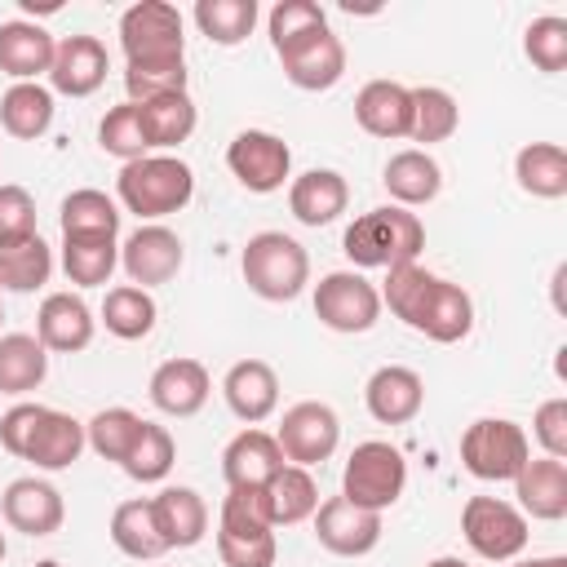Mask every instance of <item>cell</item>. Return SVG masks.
I'll return each instance as SVG.
<instances>
[{
    "label": "cell",
    "instance_id": "2e32d148",
    "mask_svg": "<svg viewBox=\"0 0 567 567\" xmlns=\"http://www.w3.org/2000/svg\"><path fill=\"white\" fill-rule=\"evenodd\" d=\"M106 71H111V58H106V44L97 35H66L53 49L49 84H53V93L89 97L106 84Z\"/></svg>",
    "mask_w": 567,
    "mask_h": 567
},
{
    "label": "cell",
    "instance_id": "484cf974",
    "mask_svg": "<svg viewBox=\"0 0 567 567\" xmlns=\"http://www.w3.org/2000/svg\"><path fill=\"white\" fill-rule=\"evenodd\" d=\"M137 106V120H142V137H146V151L151 155H168L173 146H182L195 124H199V111L190 102V93H164V97H146V102H133Z\"/></svg>",
    "mask_w": 567,
    "mask_h": 567
},
{
    "label": "cell",
    "instance_id": "d6986e66",
    "mask_svg": "<svg viewBox=\"0 0 567 567\" xmlns=\"http://www.w3.org/2000/svg\"><path fill=\"white\" fill-rule=\"evenodd\" d=\"M53 49H58V40L40 22H31V18L0 22V71L13 75V84H35L40 75H49Z\"/></svg>",
    "mask_w": 567,
    "mask_h": 567
},
{
    "label": "cell",
    "instance_id": "7402d4cb",
    "mask_svg": "<svg viewBox=\"0 0 567 567\" xmlns=\"http://www.w3.org/2000/svg\"><path fill=\"white\" fill-rule=\"evenodd\" d=\"M363 403H368L372 421H381V425H408L421 412V403H425V381L412 368H403V363H385V368H377L368 377Z\"/></svg>",
    "mask_w": 567,
    "mask_h": 567
},
{
    "label": "cell",
    "instance_id": "f546056e",
    "mask_svg": "<svg viewBox=\"0 0 567 567\" xmlns=\"http://www.w3.org/2000/svg\"><path fill=\"white\" fill-rule=\"evenodd\" d=\"M151 505H155V523H159V536L168 549H190L204 540L208 505L195 487H164L151 496Z\"/></svg>",
    "mask_w": 567,
    "mask_h": 567
},
{
    "label": "cell",
    "instance_id": "f907efd6",
    "mask_svg": "<svg viewBox=\"0 0 567 567\" xmlns=\"http://www.w3.org/2000/svg\"><path fill=\"white\" fill-rule=\"evenodd\" d=\"M532 439L545 447V456L563 461L567 456V399H545L532 416Z\"/></svg>",
    "mask_w": 567,
    "mask_h": 567
},
{
    "label": "cell",
    "instance_id": "7a4b0ae2",
    "mask_svg": "<svg viewBox=\"0 0 567 567\" xmlns=\"http://www.w3.org/2000/svg\"><path fill=\"white\" fill-rule=\"evenodd\" d=\"M341 248L359 270H394V266H408L421 257L425 226L416 213H408L399 204H381V208L359 213L346 226Z\"/></svg>",
    "mask_w": 567,
    "mask_h": 567
},
{
    "label": "cell",
    "instance_id": "cb8c5ba5",
    "mask_svg": "<svg viewBox=\"0 0 567 567\" xmlns=\"http://www.w3.org/2000/svg\"><path fill=\"white\" fill-rule=\"evenodd\" d=\"M346 204H350V186L337 168H310V173L288 182V208L301 226L319 230V226L337 221L346 213Z\"/></svg>",
    "mask_w": 567,
    "mask_h": 567
},
{
    "label": "cell",
    "instance_id": "ab89813d",
    "mask_svg": "<svg viewBox=\"0 0 567 567\" xmlns=\"http://www.w3.org/2000/svg\"><path fill=\"white\" fill-rule=\"evenodd\" d=\"M456 124H461V106H456V97L447 89H439V84L412 89V133H408L412 142H425V146L447 142L456 133Z\"/></svg>",
    "mask_w": 567,
    "mask_h": 567
},
{
    "label": "cell",
    "instance_id": "6da1fadb",
    "mask_svg": "<svg viewBox=\"0 0 567 567\" xmlns=\"http://www.w3.org/2000/svg\"><path fill=\"white\" fill-rule=\"evenodd\" d=\"M377 292H381V306H390L394 319H403L412 332H421V337H430L439 346L465 341L470 328H474L470 292L461 284L443 279V275H430L416 261L385 270V284Z\"/></svg>",
    "mask_w": 567,
    "mask_h": 567
},
{
    "label": "cell",
    "instance_id": "7c38bea8",
    "mask_svg": "<svg viewBox=\"0 0 567 567\" xmlns=\"http://www.w3.org/2000/svg\"><path fill=\"white\" fill-rule=\"evenodd\" d=\"M186 261V248L177 239V230L159 226V221H142L124 244H120V266L128 275V284L137 288H155V284H168Z\"/></svg>",
    "mask_w": 567,
    "mask_h": 567
},
{
    "label": "cell",
    "instance_id": "5bb4252c",
    "mask_svg": "<svg viewBox=\"0 0 567 567\" xmlns=\"http://www.w3.org/2000/svg\"><path fill=\"white\" fill-rule=\"evenodd\" d=\"M279 62H284L288 84H297L306 93H323L346 75V44L332 27H319V31L301 35L297 44H288L279 53Z\"/></svg>",
    "mask_w": 567,
    "mask_h": 567
},
{
    "label": "cell",
    "instance_id": "8992f818",
    "mask_svg": "<svg viewBox=\"0 0 567 567\" xmlns=\"http://www.w3.org/2000/svg\"><path fill=\"white\" fill-rule=\"evenodd\" d=\"M403 487H408V461L385 439L359 443L341 470V496L359 509H372V514H385L403 496Z\"/></svg>",
    "mask_w": 567,
    "mask_h": 567
},
{
    "label": "cell",
    "instance_id": "e575fe53",
    "mask_svg": "<svg viewBox=\"0 0 567 567\" xmlns=\"http://www.w3.org/2000/svg\"><path fill=\"white\" fill-rule=\"evenodd\" d=\"M261 492H266V509H270V523H275V527L306 523V518L319 509V483H315V474L301 470V465H284Z\"/></svg>",
    "mask_w": 567,
    "mask_h": 567
},
{
    "label": "cell",
    "instance_id": "ba28073f",
    "mask_svg": "<svg viewBox=\"0 0 567 567\" xmlns=\"http://www.w3.org/2000/svg\"><path fill=\"white\" fill-rule=\"evenodd\" d=\"M461 536L487 563H514L527 549V514L501 496H470L461 505Z\"/></svg>",
    "mask_w": 567,
    "mask_h": 567
},
{
    "label": "cell",
    "instance_id": "3957f363",
    "mask_svg": "<svg viewBox=\"0 0 567 567\" xmlns=\"http://www.w3.org/2000/svg\"><path fill=\"white\" fill-rule=\"evenodd\" d=\"M115 195L128 213H137L142 221H159L168 213H182L195 195V173L186 159L177 155H142L128 159L115 177Z\"/></svg>",
    "mask_w": 567,
    "mask_h": 567
},
{
    "label": "cell",
    "instance_id": "7dc6e473",
    "mask_svg": "<svg viewBox=\"0 0 567 567\" xmlns=\"http://www.w3.org/2000/svg\"><path fill=\"white\" fill-rule=\"evenodd\" d=\"M217 558L221 567H275L279 545H275V532H221L217 527Z\"/></svg>",
    "mask_w": 567,
    "mask_h": 567
},
{
    "label": "cell",
    "instance_id": "f5cc1de1",
    "mask_svg": "<svg viewBox=\"0 0 567 567\" xmlns=\"http://www.w3.org/2000/svg\"><path fill=\"white\" fill-rule=\"evenodd\" d=\"M509 567H567V558H563V554H549V558H532V563H518V558H514Z\"/></svg>",
    "mask_w": 567,
    "mask_h": 567
},
{
    "label": "cell",
    "instance_id": "ffe728a7",
    "mask_svg": "<svg viewBox=\"0 0 567 567\" xmlns=\"http://www.w3.org/2000/svg\"><path fill=\"white\" fill-rule=\"evenodd\" d=\"M354 120L372 137H408L412 133V89L399 80H368L354 93Z\"/></svg>",
    "mask_w": 567,
    "mask_h": 567
},
{
    "label": "cell",
    "instance_id": "680465c9",
    "mask_svg": "<svg viewBox=\"0 0 567 567\" xmlns=\"http://www.w3.org/2000/svg\"><path fill=\"white\" fill-rule=\"evenodd\" d=\"M0 323H4V288H0Z\"/></svg>",
    "mask_w": 567,
    "mask_h": 567
},
{
    "label": "cell",
    "instance_id": "277c9868",
    "mask_svg": "<svg viewBox=\"0 0 567 567\" xmlns=\"http://www.w3.org/2000/svg\"><path fill=\"white\" fill-rule=\"evenodd\" d=\"M239 270L261 301H292L310 284V257L284 230H257L239 252Z\"/></svg>",
    "mask_w": 567,
    "mask_h": 567
},
{
    "label": "cell",
    "instance_id": "e0dca14e",
    "mask_svg": "<svg viewBox=\"0 0 567 567\" xmlns=\"http://www.w3.org/2000/svg\"><path fill=\"white\" fill-rule=\"evenodd\" d=\"M97 332V319L89 310V301L80 292H49L40 301V315H35V337L49 354H75V350H89Z\"/></svg>",
    "mask_w": 567,
    "mask_h": 567
},
{
    "label": "cell",
    "instance_id": "4316f807",
    "mask_svg": "<svg viewBox=\"0 0 567 567\" xmlns=\"http://www.w3.org/2000/svg\"><path fill=\"white\" fill-rule=\"evenodd\" d=\"M111 545L133 558V563H151V558H164L168 545L159 536V523H155V505L151 496H133V501H120L111 509Z\"/></svg>",
    "mask_w": 567,
    "mask_h": 567
},
{
    "label": "cell",
    "instance_id": "603a6c76",
    "mask_svg": "<svg viewBox=\"0 0 567 567\" xmlns=\"http://www.w3.org/2000/svg\"><path fill=\"white\" fill-rule=\"evenodd\" d=\"M284 465L288 461H284L275 434H266L257 425L239 430L226 443V452H221V478H226V487H266Z\"/></svg>",
    "mask_w": 567,
    "mask_h": 567
},
{
    "label": "cell",
    "instance_id": "5b68a950",
    "mask_svg": "<svg viewBox=\"0 0 567 567\" xmlns=\"http://www.w3.org/2000/svg\"><path fill=\"white\" fill-rule=\"evenodd\" d=\"M532 461L527 430L509 416H478L461 434V465L483 483H514Z\"/></svg>",
    "mask_w": 567,
    "mask_h": 567
},
{
    "label": "cell",
    "instance_id": "30bf717a",
    "mask_svg": "<svg viewBox=\"0 0 567 567\" xmlns=\"http://www.w3.org/2000/svg\"><path fill=\"white\" fill-rule=\"evenodd\" d=\"M226 168L235 173V182L252 195H275L284 190V182L292 177V151L279 133L266 128H244L230 137L226 146Z\"/></svg>",
    "mask_w": 567,
    "mask_h": 567
},
{
    "label": "cell",
    "instance_id": "f6af8a7d",
    "mask_svg": "<svg viewBox=\"0 0 567 567\" xmlns=\"http://www.w3.org/2000/svg\"><path fill=\"white\" fill-rule=\"evenodd\" d=\"M97 146L106 151V155H115V159H142V155H151L146 151V137H142V120H137V106L133 102H120V106H111L106 115H102V124H97Z\"/></svg>",
    "mask_w": 567,
    "mask_h": 567
},
{
    "label": "cell",
    "instance_id": "d6a6232c",
    "mask_svg": "<svg viewBox=\"0 0 567 567\" xmlns=\"http://www.w3.org/2000/svg\"><path fill=\"white\" fill-rule=\"evenodd\" d=\"M53 89H44L40 80L35 84H9L4 97H0V124L9 137H22V142H35L49 133L53 124Z\"/></svg>",
    "mask_w": 567,
    "mask_h": 567
},
{
    "label": "cell",
    "instance_id": "f1b7e54d",
    "mask_svg": "<svg viewBox=\"0 0 567 567\" xmlns=\"http://www.w3.org/2000/svg\"><path fill=\"white\" fill-rule=\"evenodd\" d=\"M84 447H89V443H84V421H75L71 412L44 408V416H40V425H35V434H31L22 461H31L35 470H49V474H53V470L75 465Z\"/></svg>",
    "mask_w": 567,
    "mask_h": 567
},
{
    "label": "cell",
    "instance_id": "b9f144b4",
    "mask_svg": "<svg viewBox=\"0 0 567 567\" xmlns=\"http://www.w3.org/2000/svg\"><path fill=\"white\" fill-rule=\"evenodd\" d=\"M137 430H142V416H137L133 408H102V412H93V416L84 421V443H89L102 461H115V465H120V461L128 456Z\"/></svg>",
    "mask_w": 567,
    "mask_h": 567
},
{
    "label": "cell",
    "instance_id": "7bdbcfd3",
    "mask_svg": "<svg viewBox=\"0 0 567 567\" xmlns=\"http://www.w3.org/2000/svg\"><path fill=\"white\" fill-rule=\"evenodd\" d=\"M523 53L532 58L536 71L558 75L567 66V18H558V13L532 18L527 31H523Z\"/></svg>",
    "mask_w": 567,
    "mask_h": 567
},
{
    "label": "cell",
    "instance_id": "d4e9b609",
    "mask_svg": "<svg viewBox=\"0 0 567 567\" xmlns=\"http://www.w3.org/2000/svg\"><path fill=\"white\" fill-rule=\"evenodd\" d=\"M514 496H518V509L540 523L567 518V461H554V456L527 461L514 478Z\"/></svg>",
    "mask_w": 567,
    "mask_h": 567
},
{
    "label": "cell",
    "instance_id": "d590c367",
    "mask_svg": "<svg viewBox=\"0 0 567 567\" xmlns=\"http://www.w3.org/2000/svg\"><path fill=\"white\" fill-rule=\"evenodd\" d=\"M49 275H53V248L40 239V230L0 244V288L35 292V288L49 284Z\"/></svg>",
    "mask_w": 567,
    "mask_h": 567
},
{
    "label": "cell",
    "instance_id": "4dcf8cb0",
    "mask_svg": "<svg viewBox=\"0 0 567 567\" xmlns=\"http://www.w3.org/2000/svg\"><path fill=\"white\" fill-rule=\"evenodd\" d=\"M518 190L532 199H563L567 195V151L558 142H527L514 155Z\"/></svg>",
    "mask_w": 567,
    "mask_h": 567
},
{
    "label": "cell",
    "instance_id": "8fae6325",
    "mask_svg": "<svg viewBox=\"0 0 567 567\" xmlns=\"http://www.w3.org/2000/svg\"><path fill=\"white\" fill-rule=\"evenodd\" d=\"M275 443H279V452H284L288 465L310 470V465H323V461L337 452V443H341V421H337V412H332L328 403L301 399V403H292V408L284 412V421H279V430H275Z\"/></svg>",
    "mask_w": 567,
    "mask_h": 567
},
{
    "label": "cell",
    "instance_id": "836d02e7",
    "mask_svg": "<svg viewBox=\"0 0 567 567\" xmlns=\"http://www.w3.org/2000/svg\"><path fill=\"white\" fill-rule=\"evenodd\" d=\"M120 266L115 235H71L62 239V270L75 288H102Z\"/></svg>",
    "mask_w": 567,
    "mask_h": 567
},
{
    "label": "cell",
    "instance_id": "9c48e42d",
    "mask_svg": "<svg viewBox=\"0 0 567 567\" xmlns=\"http://www.w3.org/2000/svg\"><path fill=\"white\" fill-rule=\"evenodd\" d=\"M315 315L332 332H368L381 319V292L359 270H332L315 284Z\"/></svg>",
    "mask_w": 567,
    "mask_h": 567
},
{
    "label": "cell",
    "instance_id": "9f6ffc18",
    "mask_svg": "<svg viewBox=\"0 0 567 567\" xmlns=\"http://www.w3.org/2000/svg\"><path fill=\"white\" fill-rule=\"evenodd\" d=\"M31 567H62L58 558H40V563H31Z\"/></svg>",
    "mask_w": 567,
    "mask_h": 567
},
{
    "label": "cell",
    "instance_id": "83f0119b",
    "mask_svg": "<svg viewBox=\"0 0 567 567\" xmlns=\"http://www.w3.org/2000/svg\"><path fill=\"white\" fill-rule=\"evenodd\" d=\"M381 182H385V190H390V199L399 208H416V204H430L443 190V168H439V159L430 151L408 146V151L390 155Z\"/></svg>",
    "mask_w": 567,
    "mask_h": 567
},
{
    "label": "cell",
    "instance_id": "52a82bcc",
    "mask_svg": "<svg viewBox=\"0 0 567 567\" xmlns=\"http://www.w3.org/2000/svg\"><path fill=\"white\" fill-rule=\"evenodd\" d=\"M120 49L124 66L146 62H186V35L182 13L168 0H137L120 13Z\"/></svg>",
    "mask_w": 567,
    "mask_h": 567
},
{
    "label": "cell",
    "instance_id": "bcb514c9",
    "mask_svg": "<svg viewBox=\"0 0 567 567\" xmlns=\"http://www.w3.org/2000/svg\"><path fill=\"white\" fill-rule=\"evenodd\" d=\"M217 527L221 532H275L270 509H266V492L261 487H226Z\"/></svg>",
    "mask_w": 567,
    "mask_h": 567
},
{
    "label": "cell",
    "instance_id": "f35d334b",
    "mask_svg": "<svg viewBox=\"0 0 567 567\" xmlns=\"http://www.w3.org/2000/svg\"><path fill=\"white\" fill-rule=\"evenodd\" d=\"M120 217H124L120 204L106 190H93V186L71 190L58 208L62 239H71V235H120Z\"/></svg>",
    "mask_w": 567,
    "mask_h": 567
},
{
    "label": "cell",
    "instance_id": "44dd1931",
    "mask_svg": "<svg viewBox=\"0 0 567 567\" xmlns=\"http://www.w3.org/2000/svg\"><path fill=\"white\" fill-rule=\"evenodd\" d=\"M221 394H226V408L244 425H261L279 408V377L266 359H239L221 377Z\"/></svg>",
    "mask_w": 567,
    "mask_h": 567
},
{
    "label": "cell",
    "instance_id": "db71d44e",
    "mask_svg": "<svg viewBox=\"0 0 567 567\" xmlns=\"http://www.w3.org/2000/svg\"><path fill=\"white\" fill-rule=\"evenodd\" d=\"M425 567H470L465 558H452V554H443V558H430Z\"/></svg>",
    "mask_w": 567,
    "mask_h": 567
},
{
    "label": "cell",
    "instance_id": "816d5d0a",
    "mask_svg": "<svg viewBox=\"0 0 567 567\" xmlns=\"http://www.w3.org/2000/svg\"><path fill=\"white\" fill-rule=\"evenodd\" d=\"M40 416H44V403H13V408L0 416V447L22 461V456H27V443H31V434H35V425H40Z\"/></svg>",
    "mask_w": 567,
    "mask_h": 567
},
{
    "label": "cell",
    "instance_id": "9a60e30c",
    "mask_svg": "<svg viewBox=\"0 0 567 567\" xmlns=\"http://www.w3.org/2000/svg\"><path fill=\"white\" fill-rule=\"evenodd\" d=\"M0 514L13 532L22 536H53L66 518V505H62V492L49 483V478H35V474H22L4 487L0 496Z\"/></svg>",
    "mask_w": 567,
    "mask_h": 567
},
{
    "label": "cell",
    "instance_id": "c3c4849f",
    "mask_svg": "<svg viewBox=\"0 0 567 567\" xmlns=\"http://www.w3.org/2000/svg\"><path fill=\"white\" fill-rule=\"evenodd\" d=\"M124 93H128V102H146V97H164V93H186V62L124 66Z\"/></svg>",
    "mask_w": 567,
    "mask_h": 567
},
{
    "label": "cell",
    "instance_id": "60d3db41",
    "mask_svg": "<svg viewBox=\"0 0 567 567\" xmlns=\"http://www.w3.org/2000/svg\"><path fill=\"white\" fill-rule=\"evenodd\" d=\"M173 461H177L173 434H168L164 425H155V421H142V430H137L128 456L120 461V470H124L133 483H164L168 470H173Z\"/></svg>",
    "mask_w": 567,
    "mask_h": 567
},
{
    "label": "cell",
    "instance_id": "681fc988",
    "mask_svg": "<svg viewBox=\"0 0 567 567\" xmlns=\"http://www.w3.org/2000/svg\"><path fill=\"white\" fill-rule=\"evenodd\" d=\"M35 235V199L18 182H0V244Z\"/></svg>",
    "mask_w": 567,
    "mask_h": 567
},
{
    "label": "cell",
    "instance_id": "1f68e13d",
    "mask_svg": "<svg viewBox=\"0 0 567 567\" xmlns=\"http://www.w3.org/2000/svg\"><path fill=\"white\" fill-rule=\"evenodd\" d=\"M49 377V350L31 332H0V394H31Z\"/></svg>",
    "mask_w": 567,
    "mask_h": 567
},
{
    "label": "cell",
    "instance_id": "11a10c76",
    "mask_svg": "<svg viewBox=\"0 0 567 567\" xmlns=\"http://www.w3.org/2000/svg\"><path fill=\"white\" fill-rule=\"evenodd\" d=\"M22 9H27V13H35V0H22ZM53 9H58V0H49V4H40V13H53Z\"/></svg>",
    "mask_w": 567,
    "mask_h": 567
},
{
    "label": "cell",
    "instance_id": "4fadbf2b",
    "mask_svg": "<svg viewBox=\"0 0 567 567\" xmlns=\"http://www.w3.org/2000/svg\"><path fill=\"white\" fill-rule=\"evenodd\" d=\"M310 518H315V540L337 558H363L381 545V514L359 509L346 496L319 501V509Z\"/></svg>",
    "mask_w": 567,
    "mask_h": 567
},
{
    "label": "cell",
    "instance_id": "74e56055",
    "mask_svg": "<svg viewBox=\"0 0 567 567\" xmlns=\"http://www.w3.org/2000/svg\"><path fill=\"white\" fill-rule=\"evenodd\" d=\"M190 18H195L199 35H208L221 49H235L252 35L261 9H257V0H195Z\"/></svg>",
    "mask_w": 567,
    "mask_h": 567
},
{
    "label": "cell",
    "instance_id": "ee69618b",
    "mask_svg": "<svg viewBox=\"0 0 567 567\" xmlns=\"http://www.w3.org/2000/svg\"><path fill=\"white\" fill-rule=\"evenodd\" d=\"M319 27H328V13H323V4H315V0H279V4L266 13V31H270L275 53H284L288 44H297L301 35H310V31H319Z\"/></svg>",
    "mask_w": 567,
    "mask_h": 567
},
{
    "label": "cell",
    "instance_id": "ac0fdd59",
    "mask_svg": "<svg viewBox=\"0 0 567 567\" xmlns=\"http://www.w3.org/2000/svg\"><path fill=\"white\" fill-rule=\"evenodd\" d=\"M151 403L164 412V416H195L208 394H213V377L199 359H164L155 372H151V385H146Z\"/></svg>",
    "mask_w": 567,
    "mask_h": 567
},
{
    "label": "cell",
    "instance_id": "6f0895ef",
    "mask_svg": "<svg viewBox=\"0 0 567 567\" xmlns=\"http://www.w3.org/2000/svg\"><path fill=\"white\" fill-rule=\"evenodd\" d=\"M4 554H9V545H4V532H0V563H4Z\"/></svg>",
    "mask_w": 567,
    "mask_h": 567
},
{
    "label": "cell",
    "instance_id": "8d00e7d4",
    "mask_svg": "<svg viewBox=\"0 0 567 567\" xmlns=\"http://www.w3.org/2000/svg\"><path fill=\"white\" fill-rule=\"evenodd\" d=\"M155 319H159V306H155V297H151L146 288H137V284H115V288H106L102 323H106L111 337H120V341H142V337H151Z\"/></svg>",
    "mask_w": 567,
    "mask_h": 567
}]
</instances>
